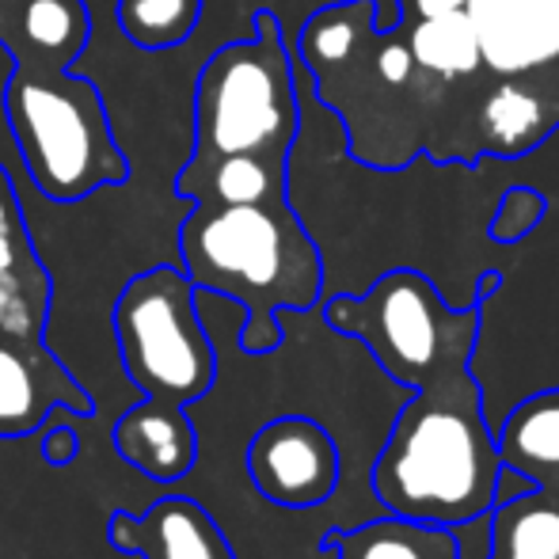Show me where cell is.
<instances>
[{
  "mask_svg": "<svg viewBox=\"0 0 559 559\" xmlns=\"http://www.w3.org/2000/svg\"><path fill=\"white\" fill-rule=\"evenodd\" d=\"M328 552L335 559H456L445 525H419L392 514L328 537Z\"/></svg>",
  "mask_w": 559,
  "mask_h": 559,
  "instance_id": "cell-14",
  "label": "cell"
},
{
  "mask_svg": "<svg viewBox=\"0 0 559 559\" xmlns=\"http://www.w3.org/2000/svg\"><path fill=\"white\" fill-rule=\"evenodd\" d=\"M491 559H559V499L548 491L491 507Z\"/></svg>",
  "mask_w": 559,
  "mask_h": 559,
  "instance_id": "cell-16",
  "label": "cell"
},
{
  "mask_svg": "<svg viewBox=\"0 0 559 559\" xmlns=\"http://www.w3.org/2000/svg\"><path fill=\"white\" fill-rule=\"evenodd\" d=\"M289 187V160L274 156H214L187 160L176 176V191L194 206H248L278 202Z\"/></svg>",
  "mask_w": 559,
  "mask_h": 559,
  "instance_id": "cell-12",
  "label": "cell"
},
{
  "mask_svg": "<svg viewBox=\"0 0 559 559\" xmlns=\"http://www.w3.org/2000/svg\"><path fill=\"white\" fill-rule=\"evenodd\" d=\"M449 530V540H453V556L456 559H491V510L484 514H472V518H461V522L445 525Z\"/></svg>",
  "mask_w": 559,
  "mask_h": 559,
  "instance_id": "cell-21",
  "label": "cell"
},
{
  "mask_svg": "<svg viewBox=\"0 0 559 559\" xmlns=\"http://www.w3.org/2000/svg\"><path fill=\"white\" fill-rule=\"evenodd\" d=\"M73 453H76V438L69 435L66 427L53 430V435H50V445H46V456H50V461H69Z\"/></svg>",
  "mask_w": 559,
  "mask_h": 559,
  "instance_id": "cell-24",
  "label": "cell"
},
{
  "mask_svg": "<svg viewBox=\"0 0 559 559\" xmlns=\"http://www.w3.org/2000/svg\"><path fill=\"white\" fill-rule=\"evenodd\" d=\"M301 130L294 53L274 12H255L248 38L210 53L194 84V160H289Z\"/></svg>",
  "mask_w": 559,
  "mask_h": 559,
  "instance_id": "cell-5",
  "label": "cell"
},
{
  "mask_svg": "<svg viewBox=\"0 0 559 559\" xmlns=\"http://www.w3.org/2000/svg\"><path fill=\"white\" fill-rule=\"evenodd\" d=\"M20 31L43 66L69 69L88 43V12L81 0H23Z\"/></svg>",
  "mask_w": 559,
  "mask_h": 559,
  "instance_id": "cell-17",
  "label": "cell"
},
{
  "mask_svg": "<svg viewBox=\"0 0 559 559\" xmlns=\"http://www.w3.org/2000/svg\"><path fill=\"white\" fill-rule=\"evenodd\" d=\"M407 35L415 61L427 73L442 76L449 84L472 81L476 73H484V53H479V38L472 27L468 12H445V15H430V20H412V23H396Z\"/></svg>",
  "mask_w": 559,
  "mask_h": 559,
  "instance_id": "cell-15",
  "label": "cell"
},
{
  "mask_svg": "<svg viewBox=\"0 0 559 559\" xmlns=\"http://www.w3.org/2000/svg\"><path fill=\"white\" fill-rule=\"evenodd\" d=\"M115 449L126 464L153 484H176L194 468L199 456V435L179 404L148 400L115 423Z\"/></svg>",
  "mask_w": 559,
  "mask_h": 559,
  "instance_id": "cell-11",
  "label": "cell"
},
{
  "mask_svg": "<svg viewBox=\"0 0 559 559\" xmlns=\"http://www.w3.org/2000/svg\"><path fill=\"white\" fill-rule=\"evenodd\" d=\"M107 537L145 559H236L214 518L183 495L153 502L145 514H115Z\"/></svg>",
  "mask_w": 559,
  "mask_h": 559,
  "instance_id": "cell-8",
  "label": "cell"
},
{
  "mask_svg": "<svg viewBox=\"0 0 559 559\" xmlns=\"http://www.w3.org/2000/svg\"><path fill=\"white\" fill-rule=\"evenodd\" d=\"M502 464L525 472L540 491L559 499V389L530 396L495 427Z\"/></svg>",
  "mask_w": 559,
  "mask_h": 559,
  "instance_id": "cell-13",
  "label": "cell"
},
{
  "mask_svg": "<svg viewBox=\"0 0 559 559\" xmlns=\"http://www.w3.org/2000/svg\"><path fill=\"white\" fill-rule=\"evenodd\" d=\"M464 12L495 76L545 69L559 58V20L537 0H468Z\"/></svg>",
  "mask_w": 559,
  "mask_h": 559,
  "instance_id": "cell-9",
  "label": "cell"
},
{
  "mask_svg": "<svg viewBox=\"0 0 559 559\" xmlns=\"http://www.w3.org/2000/svg\"><path fill=\"white\" fill-rule=\"evenodd\" d=\"M548 217V199L533 187H510L491 214V240L518 243Z\"/></svg>",
  "mask_w": 559,
  "mask_h": 559,
  "instance_id": "cell-20",
  "label": "cell"
},
{
  "mask_svg": "<svg viewBox=\"0 0 559 559\" xmlns=\"http://www.w3.org/2000/svg\"><path fill=\"white\" fill-rule=\"evenodd\" d=\"M495 286L499 274H484L476 301L453 309L427 274L400 266L381 274L366 294L332 297L324 317L338 335L358 338L400 389L415 392L468 369L479 335V301Z\"/></svg>",
  "mask_w": 559,
  "mask_h": 559,
  "instance_id": "cell-4",
  "label": "cell"
},
{
  "mask_svg": "<svg viewBox=\"0 0 559 559\" xmlns=\"http://www.w3.org/2000/svg\"><path fill=\"white\" fill-rule=\"evenodd\" d=\"M202 0H118L115 23L141 50H171L199 31Z\"/></svg>",
  "mask_w": 559,
  "mask_h": 559,
  "instance_id": "cell-18",
  "label": "cell"
},
{
  "mask_svg": "<svg viewBox=\"0 0 559 559\" xmlns=\"http://www.w3.org/2000/svg\"><path fill=\"white\" fill-rule=\"evenodd\" d=\"M115 343L130 381L148 400L194 404L217 381V354L202 328L199 289L183 266H153L115 301Z\"/></svg>",
  "mask_w": 559,
  "mask_h": 559,
  "instance_id": "cell-6",
  "label": "cell"
},
{
  "mask_svg": "<svg viewBox=\"0 0 559 559\" xmlns=\"http://www.w3.org/2000/svg\"><path fill=\"white\" fill-rule=\"evenodd\" d=\"M179 259L194 289L243 309L248 354H271L282 343V312H309L324 294L320 248L286 199L194 206L179 225Z\"/></svg>",
  "mask_w": 559,
  "mask_h": 559,
  "instance_id": "cell-1",
  "label": "cell"
},
{
  "mask_svg": "<svg viewBox=\"0 0 559 559\" xmlns=\"http://www.w3.org/2000/svg\"><path fill=\"white\" fill-rule=\"evenodd\" d=\"M476 153L514 160L559 130V96H548L545 76H537V69L507 73L495 81V88L484 92L476 107Z\"/></svg>",
  "mask_w": 559,
  "mask_h": 559,
  "instance_id": "cell-10",
  "label": "cell"
},
{
  "mask_svg": "<svg viewBox=\"0 0 559 559\" xmlns=\"http://www.w3.org/2000/svg\"><path fill=\"white\" fill-rule=\"evenodd\" d=\"M46 396L38 389V369L12 346H0V435H23L38 427Z\"/></svg>",
  "mask_w": 559,
  "mask_h": 559,
  "instance_id": "cell-19",
  "label": "cell"
},
{
  "mask_svg": "<svg viewBox=\"0 0 559 559\" xmlns=\"http://www.w3.org/2000/svg\"><path fill=\"white\" fill-rule=\"evenodd\" d=\"M502 468L495 423L472 369L415 389L373 461V495L384 514L419 525H453L491 510Z\"/></svg>",
  "mask_w": 559,
  "mask_h": 559,
  "instance_id": "cell-2",
  "label": "cell"
},
{
  "mask_svg": "<svg viewBox=\"0 0 559 559\" xmlns=\"http://www.w3.org/2000/svg\"><path fill=\"white\" fill-rule=\"evenodd\" d=\"M468 0H400V20L396 23H412V20H430V15H445V12H461Z\"/></svg>",
  "mask_w": 559,
  "mask_h": 559,
  "instance_id": "cell-23",
  "label": "cell"
},
{
  "mask_svg": "<svg viewBox=\"0 0 559 559\" xmlns=\"http://www.w3.org/2000/svg\"><path fill=\"white\" fill-rule=\"evenodd\" d=\"M537 491V484H533L525 472L510 468V464H502L499 476H495V495H491V507H502V502H514L522 499V495H533Z\"/></svg>",
  "mask_w": 559,
  "mask_h": 559,
  "instance_id": "cell-22",
  "label": "cell"
},
{
  "mask_svg": "<svg viewBox=\"0 0 559 559\" xmlns=\"http://www.w3.org/2000/svg\"><path fill=\"white\" fill-rule=\"evenodd\" d=\"M248 476L274 507L312 510L335 495L343 461L324 423L309 415H282L251 438Z\"/></svg>",
  "mask_w": 559,
  "mask_h": 559,
  "instance_id": "cell-7",
  "label": "cell"
},
{
  "mask_svg": "<svg viewBox=\"0 0 559 559\" xmlns=\"http://www.w3.org/2000/svg\"><path fill=\"white\" fill-rule=\"evenodd\" d=\"M0 99L15 153L50 202H81L130 176L92 81L43 61H15Z\"/></svg>",
  "mask_w": 559,
  "mask_h": 559,
  "instance_id": "cell-3",
  "label": "cell"
}]
</instances>
